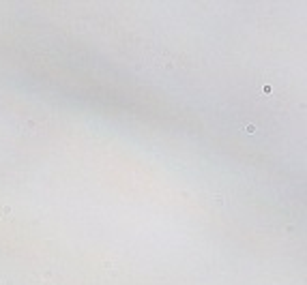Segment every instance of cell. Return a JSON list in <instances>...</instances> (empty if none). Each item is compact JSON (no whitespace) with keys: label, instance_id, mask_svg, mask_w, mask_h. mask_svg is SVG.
Wrapping results in <instances>:
<instances>
[{"label":"cell","instance_id":"1","mask_svg":"<svg viewBox=\"0 0 307 285\" xmlns=\"http://www.w3.org/2000/svg\"><path fill=\"white\" fill-rule=\"evenodd\" d=\"M245 131H247V133H256V127H254V124H247V127H245Z\"/></svg>","mask_w":307,"mask_h":285}]
</instances>
